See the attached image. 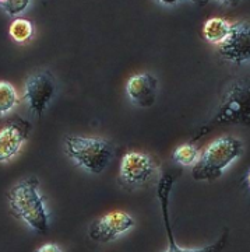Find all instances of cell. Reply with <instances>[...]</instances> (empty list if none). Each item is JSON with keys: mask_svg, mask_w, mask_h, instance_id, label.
I'll use <instances>...</instances> for the list:
<instances>
[{"mask_svg": "<svg viewBox=\"0 0 250 252\" xmlns=\"http://www.w3.org/2000/svg\"><path fill=\"white\" fill-rule=\"evenodd\" d=\"M31 125L27 121L16 119L0 130V162L9 161L26 143Z\"/></svg>", "mask_w": 250, "mask_h": 252, "instance_id": "9", "label": "cell"}, {"mask_svg": "<svg viewBox=\"0 0 250 252\" xmlns=\"http://www.w3.org/2000/svg\"><path fill=\"white\" fill-rule=\"evenodd\" d=\"M155 162L147 154L129 152L120 162V180L127 185H143L151 180L155 172Z\"/></svg>", "mask_w": 250, "mask_h": 252, "instance_id": "8", "label": "cell"}, {"mask_svg": "<svg viewBox=\"0 0 250 252\" xmlns=\"http://www.w3.org/2000/svg\"><path fill=\"white\" fill-rule=\"evenodd\" d=\"M66 153L83 170L91 174H101L107 170L113 158L115 147L105 139L99 137L67 136Z\"/></svg>", "mask_w": 250, "mask_h": 252, "instance_id": "3", "label": "cell"}, {"mask_svg": "<svg viewBox=\"0 0 250 252\" xmlns=\"http://www.w3.org/2000/svg\"><path fill=\"white\" fill-rule=\"evenodd\" d=\"M133 225L134 219L130 215L125 212H111L89 225L88 234L92 241L107 244L129 231Z\"/></svg>", "mask_w": 250, "mask_h": 252, "instance_id": "6", "label": "cell"}, {"mask_svg": "<svg viewBox=\"0 0 250 252\" xmlns=\"http://www.w3.org/2000/svg\"><path fill=\"white\" fill-rule=\"evenodd\" d=\"M56 80L49 72H38L29 76L24 84V99L31 112L42 117L56 94Z\"/></svg>", "mask_w": 250, "mask_h": 252, "instance_id": "5", "label": "cell"}, {"mask_svg": "<svg viewBox=\"0 0 250 252\" xmlns=\"http://www.w3.org/2000/svg\"><path fill=\"white\" fill-rule=\"evenodd\" d=\"M29 0H0V9L11 17H16L29 6Z\"/></svg>", "mask_w": 250, "mask_h": 252, "instance_id": "16", "label": "cell"}, {"mask_svg": "<svg viewBox=\"0 0 250 252\" xmlns=\"http://www.w3.org/2000/svg\"><path fill=\"white\" fill-rule=\"evenodd\" d=\"M158 90V80L150 73H140L133 76L126 84V93L133 104L148 108L155 102Z\"/></svg>", "mask_w": 250, "mask_h": 252, "instance_id": "10", "label": "cell"}, {"mask_svg": "<svg viewBox=\"0 0 250 252\" xmlns=\"http://www.w3.org/2000/svg\"><path fill=\"white\" fill-rule=\"evenodd\" d=\"M200 158V152L194 144L185 143L175 149L172 153V160L176 164L185 165V167H193Z\"/></svg>", "mask_w": 250, "mask_h": 252, "instance_id": "13", "label": "cell"}, {"mask_svg": "<svg viewBox=\"0 0 250 252\" xmlns=\"http://www.w3.org/2000/svg\"><path fill=\"white\" fill-rule=\"evenodd\" d=\"M36 252H63L60 247H57L56 244H45L41 248H38Z\"/></svg>", "mask_w": 250, "mask_h": 252, "instance_id": "17", "label": "cell"}, {"mask_svg": "<svg viewBox=\"0 0 250 252\" xmlns=\"http://www.w3.org/2000/svg\"><path fill=\"white\" fill-rule=\"evenodd\" d=\"M18 95L16 89L9 81H0V118L7 115L17 107Z\"/></svg>", "mask_w": 250, "mask_h": 252, "instance_id": "12", "label": "cell"}, {"mask_svg": "<svg viewBox=\"0 0 250 252\" xmlns=\"http://www.w3.org/2000/svg\"><path fill=\"white\" fill-rule=\"evenodd\" d=\"M11 212L38 234L49 228V213L39 192L38 180L27 178L14 185L9 193Z\"/></svg>", "mask_w": 250, "mask_h": 252, "instance_id": "1", "label": "cell"}, {"mask_svg": "<svg viewBox=\"0 0 250 252\" xmlns=\"http://www.w3.org/2000/svg\"><path fill=\"white\" fill-rule=\"evenodd\" d=\"M250 117L249 86L245 81H236L226 91L215 114L213 124H248Z\"/></svg>", "mask_w": 250, "mask_h": 252, "instance_id": "4", "label": "cell"}, {"mask_svg": "<svg viewBox=\"0 0 250 252\" xmlns=\"http://www.w3.org/2000/svg\"><path fill=\"white\" fill-rule=\"evenodd\" d=\"M203 32L208 42L221 45L231 32V24L223 18H210L204 24Z\"/></svg>", "mask_w": 250, "mask_h": 252, "instance_id": "11", "label": "cell"}, {"mask_svg": "<svg viewBox=\"0 0 250 252\" xmlns=\"http://www.w3.org/2000/svg\"><path fill=\"white\" fill-rule=\"evenodd\" d=\"M220 55L223 59L236 64L248 63L250 59V26L248 21H241L231 26L228 38L220 45Z\"/></svg>", "mask_w": 250, "mask_h": 252, "instance_id": "7", "label": "cell"}, {"mask_svg": "<svg viewBox=\"0 0 250 252\" xmlns=\"http://www.w3.org/2000/svg\"><path fill=\"white\" fill-rule=\"evenodd\" d=\"M243 152V144L233 136H222L214 140L200 156L192 168L196 181H214L222 177L225 170Z\"/></svg>", "mask_w": 250, "mask_h": 252, "instance_id": "2", "label": "cell"}, {"mask_svg": "<svg viewBox=\"0 0 250 252\" xmlns=\"http://www.w3.org/2000/svg\"><path fill=\"white\" fill-rule=\"evenodd\" d=\"M226 241H228V231L225 230L223 234L221 235V238L217 241V243L211 244L208 247H204V248H198V250H185V248H180L176 241L175 243H169V248L165 252H221L223 250V247L226 245Z\"/></svg>", "mask_w": 250, "mask_h": 252, "instance_id": "15", "label": "cell"}, {"mask_svg": "<svg viewBox=\"0 0 250 252\" xmlns=\"http://www.w3.org/2000/svg\"><path fill=\"white\" fill-rule=\"evenodd\" d=\"M34 34V27L31 21L26 18H16L10 26V36L16 42H26Z\"/></svg>", "mask_w": 250, "mask_h": 252, "instance_id": "14", "label": "cell"}]
</instances>
